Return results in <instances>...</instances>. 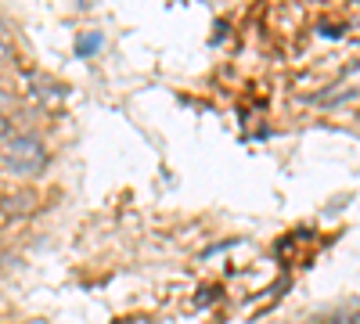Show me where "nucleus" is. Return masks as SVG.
<instances>
[{
	"label": "nucleus",
	"instance_id": "1",
	"mask_svg": "<svg viewBox=\"0 0 360 324\" xmlns=\"http://www.w3.org/2000/svg\"><path fill=\"white\" fill-rule=\"evenodd\" d=\"M44 144L33 137V134H8L0 141V166L8 173H18V176H33L44 169Z\"/></svg>",
	"mask_w": 360,
	"mask_h": 324
},
{
	"label": "nucleus",
	"instance_id": "2",
	"mask_svg": "<svg viewBox=\"0 0 360 324\" xmlns=\"http://www.w3.org/2000/svg\"><path fill=\"white\" fill-rule=\"evenodd\" d=\"M11 58V40H8V29L0 25V62H8Z\"/></svg>",
	"mask_w": 360,
	"mask_h": 324
},
{
	"label": "nucleus",
	"instance_id": "3",
	"mask_svg": "<svg viewBox=\"0 0 360 324\" xmlns=\"http://www.w3.org/2000/svg\"><path fill=\"white\" fill-rule=\"evenodd\" d=\"M317 324H346L342 317H328V320H317Z\"/></svg>",
	"mask_w": 360,
	"mask_h": 324
}]
</instances>
